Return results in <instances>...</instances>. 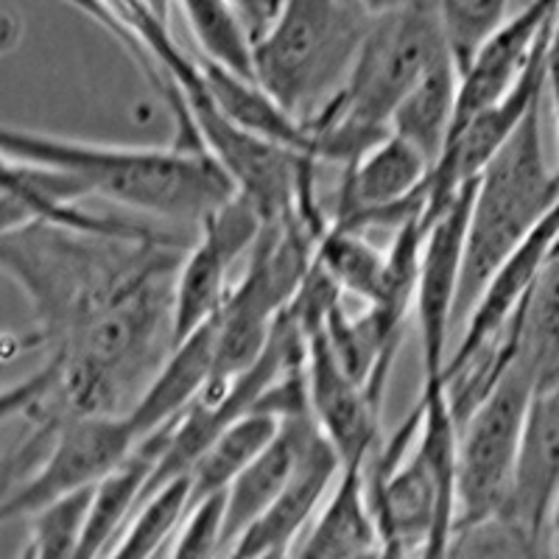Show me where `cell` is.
<instances>
[{
	"instance_id": "cell-21",
	"label": "cell",
	"mask_w": 559,
	"mask_h": 559,
	"mask_svg": "<svg viewBox=\"0 0 559 559\" xmlns=\"http://www.w3.org/2000/svg\"><path fill=\"white\" fill-rule=\"evenodd\" d=\"M280 426L283 423L272 414L249 412L233 419L227 428H222L188 476L191 478V509L197 503L210 501V498L224 496L229 484L236 481L249 464L272 445L274 437L280 433Z\"/></svg>"
},
{
	"instance_id": "cell-32",
	"label": "cell",
	"mask_w": 559,
	"mask_h": 559,
	"mask_svg": "<svg viewBox=\"0 0 559 559\" xmlns=\"http://www.w3.org/2000/svg\"><path fill=\"white\" fill-rule=\"evenodd\" d=\"M154 14H157L163 23H168V9H171V0H143Z\"/></svg>"
},
{
	"instance_id": "cell-1",
	"label": "cell",
	"mask_w": 559,
	"mask_h": 559,
	"mask_svg": "<svg viewBox=\"0 0 559 559\" xmlns=\"http://www.w3.org/2000/svg\"><path fill=\"white\" fill-rule=\"evenodd\" d=\"M3 159L57 168L76 179L87 199H107L143 216L193 224L197 229L238 193L202 143L182 140L163 148L107 146L9 127L3 129Z\"/></svg>"
},
{
	"instance_id": "cell-10",
	"label": "cell",
	"mask_w": 559,
	"mask_h": 559,
	"mask_svg": "<svg viewBox=\"0 0 559 559\" xmlns=\"http://www.w3.org/2000/svg\"><path fill=\"white\" fill-rule=\"evenodd\" d=\"M559 0H528L521 12L509 14L496 32L478 45L459 70V104L453 134L484 109L496 107L526 76L551 37Z\"/></svg>"
},
{
	"instance_id": "cell-28",
	"label": "cell",
	"mask_w": 559,
	"mask_h": 559,
	"mask_svg": "<svg viewBox=\"0 0 559 559\" xmlns=\"http://www.w3.org/2000/svg\"><path fill=\"white\" fill-rule=\"evenodd\" d=\"M222 557V496L197 503L185 515L168 559H218Z\"/></svg>"
},
{
	"instance_id": "cell-33",
	"label": "cell",
	"mask_w": 559,
	"mask_h": 559,
	"mask_svg": "<svg viewBox=\"0 0 559 559\" xmlns=\"http://www.w3.org/2000/svg\"><path fill=\"white\" fill-rule=\"evenodd\" d=\"M286 557H288V554H286ZM286 557H266V559H286Z\"/></svg>"
},
{
	"instance_id": "cell-23",
	"label": "cell",
	"mask_w": 559,
	"mask_h": 559,
	"mask_svg": "<svg viewBox=\"0 0 559 559\" xmlns=\"http://www.w3.org/2000/svg\"><path fill=\"white\" fill-rule=\"evenodd\" d=\"M386 258V249L376 247L367 233L338 229L328 224V229L317 241L313 263L333 280L338 292L356 297L361 306H369L381 292Z\"/></svg>"
},
{
	"instance_id": "cell-4",
	"label": "cell",
	"mask_w": 559,
	"mask_h": 559,
	"mask_svg": "<svg viewBox=\"0 0 559 559\" xmlns=\"http://www.w3.org/2000/svg\"><path fill=\"white\" fill-rule=\"evenodd\" d=\"M372 23L358 0H280L254 37V79L308 123L338 96Z\"/></svg>"
},
{
	"instance_id": "cell-19",
	"label": "cell",
	"mask_w": 559,
	"mask_h": 559,
	"mask_svg": "<svg viewBox=\"0 0 559 559\" xmlns=\"http://www.w3.org/2000/svg\"><path fill=\"white\" fill-rule=\"evenodd\" d=\"M459 104V64L453 57H445L433 64L426 79L406 96L397 107L389 132L397 134L417 148L423 157L437 166L448 140H451L453 121Z\"/></svg>"
},
{
	"instance_id": "cell-18",
	"label": "cell",
	"mask_w": 559,
	"mask_h": 559,
	"mask_svg": "<svg viewBox=\"0 0 559 559\" xmlns=\"http://www.w3.org/2000/svg\"><path fill=\"white\" fill-rule=\"evenodd\" d=\"M199 70H202V82L207 87L210 98L216 102V107L227 115L229 121L238 123L247 132L272 140L277 146L294 148V152L313 157L311 127L306 121H299L297 115L288 112L283 104L274 102L261 84L252 82V79L236 76V73L204 62V59L199 62Z\"/></svg>"
},
{
	"instance_id": "cell-13",
	"label": "cell",
	"mask_w": 559,
	"mask_h": 559,
	"mask_svg": "<svg viewBox=\"0 0 559 559\" xmlns=\"http://www.w3.org/2000/svg\"><path fill=\"white\" fill-rule=\"evenodd\" d=\"M559 241V204L537 224L532 236L509 254L507 261L496 269V274L489 277L484 292L478 294L476 306L467 313L462 324V342H459L456 353L448 358L445 378L459 372L462 367L478 358L481 353L496 347L503 336H507L509 324L515 322L518 311L526 302L528 292H532L534 280L540 274L543 263L551 254L554 243Z\"/></svg>"
},
{
	"instance_id": "cell-17",
	"label": "cell",
	"mask_w": 559,
	"mask_h": 559,
	"mask_svg": "<svg viewBox=\"0 0 559 559\" xmlns=\"http://www.w3.org/2000/svg\"><path fill=\"white\" fill-rule=\"evenodd\" d=\"M381 548L376 518L369 509L367 473L347 467L336 489L286 559H367Z\"/></svg>"
},
{
	"instance_id": "cell-3",
	"label": "cell",
	"mask_w": 559,
	"mask_h": 559,
	"mask_svg": "<svg viewBox=\"0 0 559 559\" xmlns=\"http://www.w3.org/2000/svg\"><path fill=\"white\" fill-rule=\"evenodd\" d=\"M419 428L397 462L367 464V496L378 534L414 559H442L459 521V419L445 381L423 383Z\"/></svg>"
},
{
	"instance_id": "cell-5",
	"label": "cell",
	"mask_w": 559,
	"mask_h": 559,
	"mask_svg": "<svg viewBox=\"0 0 559 559\" xmlns=\"http://www.w3.org/2000/svg\"><path fill=\"white\" fill-rule=\"evenodd\" d=\"M557 204L559 171H551L546 163L540 107H534L476 179L456 299L459 324H464L496 269L532 236Z\"/></svg>"
},
{
	"instance_id": "cell-25",
	"label": "cell",
	"mask_w": 559,
	"mask_h": 559,
	"mask_svg": "<svg viewBox=\"0 0 559 559\" xmlns=\"http://www.w3.org/2000/svg\"><path fill=\"white\" fill-rule=\"evenodd\" d=\"M442 559H543V548L507 515L459 523Z\"/></svg>"
},
{
	"instance_id": "cell-30",
	"label": "cell",
	"mask_w": 559,
	"mask_h": 559,
	"mask_svg": "<svg viewBox=\"0 0 559 559\" xmlns=\"http://www.w3.org/2000/svg\"><path fill=\"white\" fill-rule=\"evenodd\" d=\"M548 559H559V498L554 503L551 523H548Z\"/></svg>"
},
{
	"instance_id": "cell-12",
	"label": "cell",
	"mask_w": 559,
	"mask_h": 559,
	"mask_svg": "<svg viewBox=\"0 0 559 559\" xmlns=\"http://www.w3.org/2000/svg\"><path fill=\"white\" fill-rule=\"evenodd\" d=\"M342 473V459L336 456L331 442L317 431L308 442L302 459H299L297 471H294L286 489L241 534V540L229 548L224 559L286 557L297 546L299 537L311 528V523L317 521L331 492L336 489Z\"/></svg>"
},
{
	"instance_id": "cell-15",
	"label": "cell",
	"mask_w": 559,
	"mask_h": 559,
	"mask_svg": "<svg viewBox=\"0 0 559 559\" xmlns=\"http://www.w3.org/2000/svg\"><path fill=\"white\" fill-rule=\"evenodd\" d=\"M317 431L313 414H297V417L283 419L272 445L229 484V489L222 496V557L218 559L227 557L229 548L241 540V534L286 489Z\"/></svg>"
},
{
	"instance_id": "cell-27",
	"label": "cell",
	"mask_w": 559,
	"mask_h": 559,
	"mask_svg": "<svg viewBox=\"0 0 559 559\" xmlns=\"http://www.w3.org/2000/svg\"><path fill=\"white\" fill-rule=\"evenodd\" d=\"M90 492L53 503L32 518V543L23 559H76L79 537H82L84 515L90 507Z\"/></svg>"
},
{
	"instance_id": "cell-9",
	"label": "cell",
	"mask_w": 559,
	"mask_h": 559,
	"mask_svg": "<svg viewBox=\"0 0 559 559\" xmlns=\"http://www.w3.org/2000/svg\"><path fill=\"white\" fill-rule=\"evenodd\" d=\"M473 191H476V182L467 185L437 218L426 224V241L419 254L417 308H414L419 319V338H423V376H426L423 383L445 381V367L451 358L448 333L456 322Z\"/></svg>"
},
{
	"instance_id": "cell-7",
	"label": "cell",
	"mask_w": 559,
	"mask_h": 559,
	"mask_svg": "<svg viewBox=\"0 0 559 559\" xmlns=\"http://www.w3.org/2000/svg\"><path fill=\"white\" fill-rule=\"evenodd\" d=\"M143 437L129 414L70 419L45 442L32 473L9 489L3 518L32 521L43 509L96 489L140 448Z\"/></svg>"
},
{
	"instance_id": "cell-20",
	"label": "cell",
	"mask_w": 559,
	"mask_h": 559,
	"mask_svg": "<svg viewBox=\"0 0 559 559\" xmlns=\"http://www.w3.org/2000/svg\"><path fill=\"white\" fill-rule=\"evenodd\" d=\"M515 358L537 381V389L559 381V241L543 263L526 302L509 324Z\"/></svg>"
},
{
	"instance_id": "cell-31",
	"label": "cell",
	"mask_w": 559,
	"mask_h": 559,
	"mask_svg": "<svg viewBox=\"0 0 559 559\" xmlns=\"http://www.w3.org/2000/svg\"><path fill=\"white\" fill-rule=\"evenodd\" d=\"M376 559H414V557L406 551V548L397 546V543L383 540L381 548H378V557Z\"/></svg>"
},
{
	"instance_id": "cell-16",
	"label": "cell",
	"mask_w": 559,
	"mask_h": 559,
	"mask_svg": "<svg viewBox=\"0 0 559 559\" xmlns=\"http://www.w3.org/2000/svg\"><path fill=\"white\" fill-rule=\"evenodd\" d=\"M216 356H218V317L204 322L202 328L174 344L157 376L140 394V401L129 412L140 437L159 428L171 426L182 417L193 403L202 401V394L216 378Z\"/></svg>"
},
{
	"instance_id": "cell-24",
	"label": "cell",
	"mask_w": 559,
	"mask_h": 559,
	"mask_svg": "<svg viewBox=\"0 0 559 559\" xmlns=\"http://www.w3.org/2000/svg\"><path fill=\"white\" fill-rule=\"evenodd\" d=\"M188 512H191V478H177L140 503L132 523L123 528L104 559H157L171 546Z\"/></svg>"
},
{
	"instance_id": "cell-29",
	"label": "cell",
	"mask_w": 559,
	"mask_h": 559,
	"mask_svg": "<svg viewBox=\"0 0 559 559\" xmlns=\"http://www.w3.org/2000/svg\"><path fill=\"white\" fill-rule=\"evenodd\" d=\"M364 9H367L372 17H381V14H389V12H397V9H406L408 3H414V0H358Z\"/></svg>"
},
{
	"instance_id": "cell-2",
	"label": "cell",
	"mask_w": 559,
	"mask_h": 559,
	"mask_svg": "<svg viewBox=\"0 0 559 559\" xmlns=\"http://www.w3.org/2000/svg\"><path fill=\"white\" fill-rule=\"evenodd\" d=\"M453 57L428 0L376 17L347 82L317 118L308 121L313 157L347 168L383 140L406 96L428 70Z\"/></svg>"
},
{
	"instance_id": "cell-14",
	"label": "cell",
	"mask_w": 559,
	"mask_h": 559,
	"mask_svg": "<svg viewBox=\"0 0 559 559\" xmlns=\"http://www.w3.org/2000/svg\"><path fill=\"white\" fill-rule=\"evenodd\" d=\"M559 498V381L534 392L518 459L515 487L503 515L515 521L540 548L548 543Z\"/></svg>"
},
{
	"instance_id": "cell-11",
	"label": "cell",
	"mask_w": 559,
	"mask_h": 559,
	"mask_svg": "<svg viewBox=\"0 0 559 559\" xmlns=\"http://www.w3.org/2000/svg\"><path fill=\"white\" fill-rule=\"evenodd\" d=\"M306 378L319 433L331 442L344 471L347 467L367 471L369 459L378 451L381 406L369 397L367 386L342 367L322 331L308 333Z\"/></svg>"
},
{
	"instance_id": "cell-26",
	"label": "cell",
	"mask_w": 559,
	"mask_h": 559,
	"mask_svg": "<svg viewBox=\"0 0 559 559\" xmlns=\"http://www.w3.org/2000/svg\"><path fill=\"white\" fill-rule=\"evenodd\" d=\"M445 32L459 70L478 45L509 17V0H428Z\"/></svg>"
},
{
	"instance_id": "cell-8",
	"label": "cell",
	"mask_w": 559,
	"mask_h": 559,
	"mask_svg": "<svg viewBox=\"0 0 559 559\" xmlns=\"http://www.w3.org/2000/svg\"><path fill=\"white\" fill-rule=\"evenodd\" d=\"M433 166L406 140L389 132L356 163L344 168L331 227L397 229L426 213V191Z\"/></svg>"
},
{
	"instance_id": "cell-6",
	"label": "cell",
	"mask_w": 559,
	"mask_h": 559,
	"mask_svg": "<svg viewBox=\"0 0 559 559\" xmlns=\"http://www.w3.org/2000/svg\"><path fill=\"white\" fill-rule=\"evenodd\" d=\"M537 381L518 358L459 423V523L503 515L515 487L523 431Z\"/></svg>"
},
{
	"instance_id": "cell-22",
	"label": "cell",
	"mask_w": 559,
	"mask_h": 559,
	"mask_svg": "<svg viewBox=\"0 0 559 559\" xmlns=\"http://www.w3.org/2000/svg\"><path fill=\"white\" fill-rule=\"evenodd\" d=\"M185 23L210 64L254 79V37L236 0H177Z\"/></svg>"
}]
</instances>
